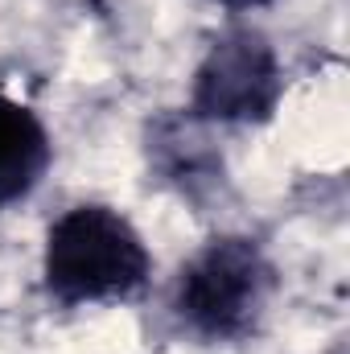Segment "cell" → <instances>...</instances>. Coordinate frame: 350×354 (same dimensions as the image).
<instances>
[{
  "label": "cell",
  "mask_w": 350,
  "mask_h": 354,
  "mask_svg": "<svg viewBox=\"0 0 350 354\" xmlns=\"http://www.w3.org/2000/svg\"><path fill=\"white\" fill-rule=\"evenodd\" d=\"M153 248L111 202H71L42 235L37 284L54 309L136 301L153 284Z\"/></svg>",
  "instance_id": "1"
},
{
  "label": "cell",
  "mask_w": 350,
  "mask_h": 354,
  "mask_svg": "<svg viewBox=\"0 0 350 354\" xmlns=\"http://www.w3.org/2000/svg\"><path fill=\"white\" fill-rule=\"evenodd\" d=\"M280 292V268L264 239L219 231L198 243L169 284V317L198 346H239L264 330Z\"/></svg>",
  "instance_id": "2"
},
{
  "label": "cell",
  "mask_w": 350,
  "mask_h": 354,
  "mask_svg": "<svg viewBox=\"0 0 350 354\" xmlns=\"http://www.w3.org/2000/svg\"><path fill=\"white\" fill-rule=\"evenodd\" d=\"M288 71L252 17H227L202 46L181 111L206 128H268L280 115Z\"/></svg>",
  "instance_id": "3"
},
{
  "label": "cell",
  "mask_w": 350,
  "mask_h": 354,
  "mask_svg": "<svg viewBox=\"0 0 350 354\" xmlns=\"http://www.w3.org/2000/svg\"><path fill=\"white\" fill-rule=\"evenodd\" d=\"M140 153L153 181L174 189L198 214H206L227 194V161L214 145V128L190 120L181 107L153 111L140 132Z\"/></svg>",
  "instance_id": "4"
},
{
  "label": "cell",
  "mask_w": 350,
  "mask_h": 354,
  "mask_svg": "<svg viewBox=\"0 0 350 354\" xmlns=\"http://www.w3.org/2000/svg\"><path fill=\"white\" fill-rule=\"evenodd\" d=\"M54 165V132L37 107L0 87V214L25 206Z\"/></svg>",
  "instance_id": "5"
},
{
  "label": "cell",
  "mask_w": 350,
  "mask_h": 354,
  "mask_svg": "<svg viewBox=\"0 0 350 354\" xmlns=\"http://www.w3.org/2000/svg\"><path fill=\"white\" fill-rule=\"evenodd\" d=\"M206 4H214L223 17H252V12H264V8H272L276 0H206Z\"/></svg>",
  "instance_id": "6"
}]
</instances>
